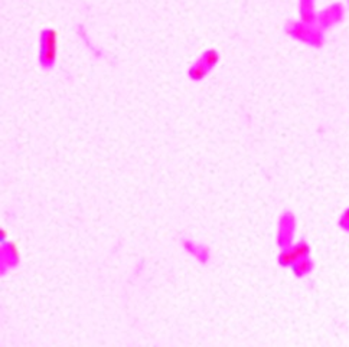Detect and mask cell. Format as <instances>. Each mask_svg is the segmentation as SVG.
<instances>
[{"label":"cell","mask_w":349,"mask_h":347,"mask_svg":"<svg viewBox=\"0 0 349 347\" xmlns=\"http://www.w3.org/2000/svg\"><path fill=\"white\" fill-rule=\"evenodd\" d=\"M58 52V32L55 29H47L40 35V54L39 61L42 67L49 68L54 65Z\"/></svg>","instance_id":"obj_1"},{"label":"cell","mask_w":349,"mask_h":347,"mask_svg":"<svg viewBox=\"0 0 349 347\" xmlns=\"http://www.w3.org/2000/svg\"><path fill=\"white\" fill-rule=\"evenodd\" d=\"M311 254V247L307 245L306 241H300L297 242L292 249H287L284 252H281L279 256V264L281 267H289V265H295L299 259L302 258H307Z\"/></svg>","instance_id":"obj_2"},{"label":"cell","mask_w":349,"mask_h":347,"mask_svg":"<svg viewBox=\"0 0 349 347\" xmlns=\"http://www.w3.org/2000/svg\"><path fill=\"white\" fill-rule=\"evenodd\" d=\"M218 59H219V56H218V52L217 51H214V49H210V51H207L205 54H203V56H202V63L205 65V68H212V67H215L217 65Z\"/></svg>","instance_id":"obj_3"},{"label":"cell","mask_w":349,"mask_h":347,"mask_svg":"<svg viewBox=\"0 0 349 347\" xmlns=\"http://www.w3.org/2000/svg\"><path fill=\"white\" fill-rule=\"evenodd\" d=\"M292 267H293V271H295L296 275L297 277H302L303 274H306V272H309L312 270L313 264L311 261H300V263H296Z\"/></svg>","instance_id":"obj_4"},{"label":"cell","mask_w":349,"mask_h":347,"mask_svg":"<svg viewBox=\"0 0 349 347\" xmlns=\"http://www.w3.org/2000/svg\"><path fill=\"white\" fill-rule=\"evenodd\" d=\"M207 71H208V68H201V70H199V67L195 65V67H192V68L189 70V77L192 78V79H195V81H198V79H202V78L205 77Z\"/></svg>","instance_id":"obj_5"},{"label":"cell","mask_w":349,"mask_h":347,"mask_svg":"<svg viewBox=\"0 0 349 347\" xmlns=\"http://www.w3.org/2000/svg\"><path fill=\"white\" fill-rule=\"evenodd\" d=\"M6 235H8V232L5 231V229H2V232H0V240H2V244H5V238H6Z\"/></svg>","instance_id":"obj_6"}]
</instances>
